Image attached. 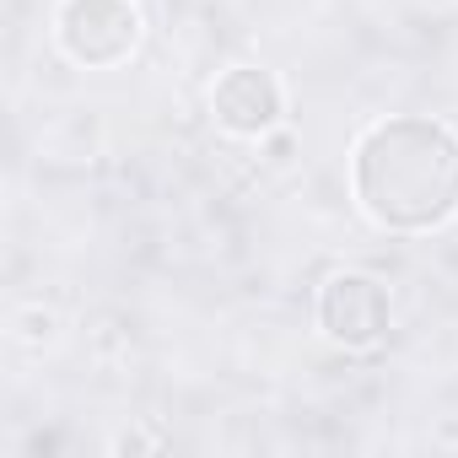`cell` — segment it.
Here are the masks:
<instances>
[{"label":"cell","instance_id":"cell-1","mask_svg":"<svg viewBox=\"0 0 458 458\" xmlns=\"http://www.w3.org/2000/svg\"><path fill=\"white\" fill-rule=\"evenodd\" d=\"M351 199L394 238H426L458 216V130L437 114H388L351 140Z\"/></svg>","mask_w":458,"mask_h":458},{"label":"cell","instance_id":"cell-2","mask_svg":"<svg viewBox=\"0 0 458 458\" xmlns=\"http://www.w3.org/2000/svg\"><path fill=\"white\" fill-rule=\"evenodd\" d=\"M49 38L76 71H119L146 44V12L140 0H55Z\"/></svg>","mask_w":458,"mask_h":458},{"label":"cell","instance_id":"cell-3","mask_svg":"<svg viewBox=\"0 0 458 458\" xmlns=\"http://www.w3.org/2000/svg\"><path fill=\"white\" fill-rule=\"evenodd\" d=\"M313 324L335 351L367 356L394 329V292H388V281H377L367 270H335V276H324V286L313 297Z\"/></svg>","mask_w":458,"mask_h":458},{"label":"cell","instance_id":"cell-4","mask_svg":"<svg viewBox=\"0 0 458 458\" xmlns=\"http://www.w3.org/2000/svg\"><path fill=\"white\" fill-rule=\"evenodd\" d=\"M205 103H210L216 130L233 135V140H265L270 130L286 124V87L270 65H254V60L216 71Z\"/></svg>","mask_w":458,"mask_h":458},{"label":"cell","instance_id":"cell-5","mask_svg":"<svg viewBox=\"0 0 458 458\" xmlns=\"http://www.w3.org/2000/svg\"><path fill=\"white\" fill-rule=\"evenodd\" d=\"M6 335H12V345H22V351H44V345L60 340V313H49L44 302H17V308L6 313Z\"/></svg>","mask_w":458,"mask_h":458},{"label":"cell","instance_id":"cell-6","mask_svg":"<svg viewBox=\"0 0 458 458\" xmlns=\"http://www.w3.org/2000/svg\"><path fill=\"white\" fill-rule=\"evenodd\" d=\"M259 146L270 151V162H292V135H286V130H270Z\"/></svg>","mask_w":458,"mask_h":458}]
</instances>
